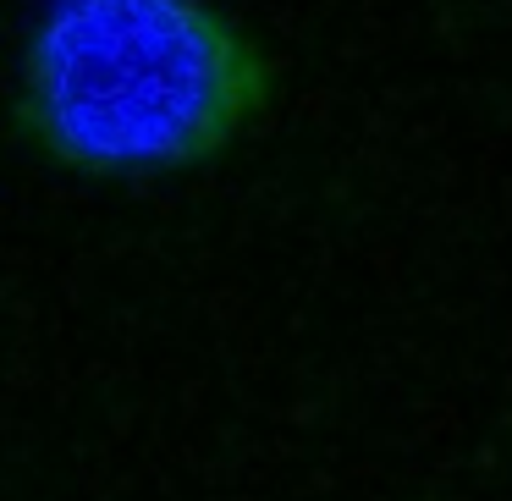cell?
I'll list each match as a JSON object with an SVG mask.
<instances>
[{
    "label": "cell",
    "instance_id": "6da1fadb",
    "mask_svg": "<svg viewBox=\"0 0 512 501\" xmlns=\"http://www.w3.org/2000/svg\"><path fill=\"white\" fill-rule=\"evenodd\" d=\"M281 94L270 45L226 0H45L12 67V133L100 188L221 166Z\"/></svg>",
    "mask_w": 512,
    "mask_h": 501
}]
</instances>
